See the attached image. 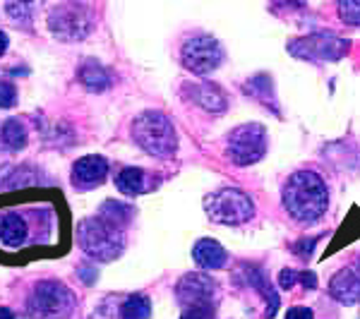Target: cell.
<instances>
[{"label":"cell","instance_id":"cell-15","mask_svg":"<svg viewBox=\"0 0 360 319\" xmlns=\"http://www.w3.org/2000/svg\"><path fill=\"white\" fill-rule=\"evenodd\" d=\"M188 91H190V98H193L195 103H200V106L209 113H221V111H226V106H229L224 89L212 82L190 84Z\"/></svg>","mask_w":360,"mask_h":319},{"label":"cell","instance_id":"cell-24","mask_svg":"<svg viewBox=\"0 0 360 319\" xmlns=\"http://www.w3.org/2000/svg\"><path fill=\"white\" fill-rule=\"evenodd\" d=\"M34 10H37V5H32V3H8L5 5V13H8L10 20H13L17 27H25V29L32 27Z\"/></svg>","mask_w":360,"mask_h":319},{"label":"cell","instance_id":"cell-28","mask_svg":"<svg viewBox=\"0 0 360 319\" xmlns=\"http://www.w3.org/2000/svg\"><path fill=\"white\" fill-rule=\"evenodd\" d=\"M317 240H319V237H310V240H307V237H303V240H298V242L293 245V252L298 254L300 259H310L312 247L317 245Z\"/></svg>","mask_w":360,"mask_h":319},{"label":"cell","instance_id":"cell-7","mask_svg":"<svg viewBox=\"0 0 360 319\" xmlns=\"http://www.w3.org/2000/svg\"><path fill=\"white\" fill-rule=\"evenodd\" d=\"M75 310V295L58 281H41L27 300V312L37 319H68Z\"/></svg>","mask_w":360,"mask_h":319},{"label":"cell","instance_id":"cell-16","mask_svg":"<svg viewBox=\"0 0 360 319\" xmlns=\"http://www.w3.org/2000/svg\"><path fill=\"white\" fill-rule=\"evenodd\" d=\"M193 257L195 262L202 266V269H221L229 262V254L221 247V242L212 240V237H202V240L195 242L193 247Z\"/></svg>","mask_w":360,"mask_h":319},{"label":"cell","instance_id":"cell-5","mask_svg":"<svg viewBox=\"0 0 360 319\" xmlns=\"http://www.w3.org/2000/svg\"><path fill=\"white\" fill-rule=\"evenodd\" d=\"M205 211L214 223L243 226L255 216V202L238 188H224L205 197Z\"/></svg>","mask_w":360,"mask_h":319},{"label":"cell","instance_id":"cell-27","mask_svg":"<svg viewBox=\"0 0 360 319\" xmlns=\"http://www.w3.org/2000/svg\"><path fill=\"white\" fill-rule=\"evenodd\" d=\"M180 319H214V305L205 307H188V310L180 315Z\"/></svg>","mask_w":360,"mask_h":319},{"label":"cell","instance_id":"cell-26","mask_svg":"<svg viewBox=\"0 0 360 319\" xmlns=\"http://www.w3.org/2000/svg\"><path fill=\"white\" fill-rule=\"evenodd\" d=\"M17 106V89L13 82L0 79V108H13Z\"/></svg>","mask_w":360,"mask_h":319},{"label":"cell","instance_id":"cell-31","mask_svg":"<svg viewBox=\"0 0 360 319\" xmlns=\"http://www.w3.org/2000/svg\"><path fill=\"white\" fill-rule=\"evenodd\" d=\"M8 44H10L8 34H5V32H0V56H3L5 51H8Z\"/></svg>","mask_w":360,"mask_h":319},{"label":"cell","instance_id":"cell-13","mask_svg":"<svg viewBox=\"0 0 360 319\" xmlns=\"http://www.w3.org/2000/svg\"><path fill=\"white\" fill-rule=\"evenodd\" d=\"M240 274L245 276L248 286L255 288V293H257L259 298L264 300V305H266L264 317L266 319H274L276 312H278V305H281V300H278V293H276V288L271 286V281L264 276V271L259 269L257 264H243L240 266Z\"/></svg>","mask_w":360,"mask_h":319},{"label":"cell","instance_id":"cell-19","mask_svg":"<svg viewBox=\"0 0 360 319\" xmlns=\"http://www.w3.org/2000/svg\"><path fill=\"white\" fill-rule=\"evenodd\" d=\"M79 82H82L89 91H106L111 86V72L96 60H86L79 67Z\"/></svg>","mask_w":360,"mask_h":319},{"label":"cell","instance_id":"cell-32","mask_svg":"<svg viewBox=\"0 0 360 319\" xmlns=\"http://www.w3.org/2000/svg\"><path fill=\"white\" fill-rule=\"evenodd\" d=\"M0 319H15L13 310L10 307H0Z\"/></svg>","mask_w":360,"mask_h":319},{"label":"cell","instance_id":"cell-21","mask_svg":"<svg viewBox=\"0 0 360 319\" xmlns=\"http://www.w3.org/2000/svg\"><path fill=\"white\" fill-rule=\"evenodd\" d=\"M118 315H120V319H149L152 317V303H149L147 295L132 293L123 300Z\"/></svg>","mask_w":360,"mask_h":319},{"label":"cell","instance_id":"cell-3","mask_svg":"<svg viewBox=\"0 0 360 319\" xmlns=\"http://www.w3.org/2000/svg\"><path fill=\"white\" fill-rule=\"evenodd\" d=\"M132 139L154 159H173L178 152V135L171 118L161 111H144L132 123Z\"/></svg>","mask_w":360,"mask_h":319},{"label":"cell","instance_id":"cell-12","mask_svg":"<svg viewBox=\"0 0 360 319\" xmlns=\"http://www.w3.org/2000/svg\"><path fill=\"white\" fill-rule=\"evenodd\" d=\"M108 178V161L103 156H84L72 166V185L77 190L98 188Z\"/></svg>","mask_w":360,"mask_h":319},{"label":"cell","instance_id":"cell-9","mask_svg":"<svg viewBox=\"0 0 360 319\" xmlns=\"http://www.w3.org/2000/svg\"><path fill=\"white\" fill-rule=\"evenodd\" d=\"M180 63L193 74H212L224 63V48L212 34H195L185 39L180 48Z\"/></svg>","mask_w":360,"mask_h":319},{"label":"cell","instance_id":"cell-23","mask_svg":"<svg viewBox=\"0 0 360 319\" xmlns=\"http://www.w3.org/2000/svg\"><path fill=\"white\" fill-rule=\"evenodd\" d=\"M295 283H303L305 291H315L317 288V274L315 271H295V269H283L278 274V286L291 291Z\"/></svg>","mask_w":360,"mask_h":319},{"label":"cell","instance_id":"cell-30","mask_svg":"<svg viewBox=\"0 0 360 319\" xmlns=\"http://www.w3.org/2000/svg\"><path fill=\"white\" fill-rule=\"evenodd\" d=\"M77 274L82 276L86 283H94V281H96V276H98L94 266H89V264H82V266H79V269H77Z\"/></svg>","mask_w":360,"mask_h":319},{"label":"cell","instance_id":"cell-18","mask_svg":"<svg viewBox=\"0 0 360 319\" xmlns=\"http://www.w3.org/2000/svg\"><path fill=\"white\" fill-rule=\"evenodd\" d=\"M245 91L252 98H257L259 103H264L266 108H271L274 115H281L276 106V96H274V82H271V74H255L248 79Z\"/></svg>","mask_w":360,"mask_h":319},{"label":"cell","instance_id":"cell-1","mask_svg":"<svg viewBox=\"0 0 360 319\" xmlns=\"http://www.w3.org/2000/svg\"><path fill=\"white\" fill-rule=\"evenodd\" d=\"M135 216V209L123 202L108 200L94 216L84 219L77 226L79 247L86 252V257L96 262H113L125 250V228Z\"/></svg>","mask_w":360,"mask_h":319},{"label":"cell","instance_id":"cell-22","mask_svg":"<svg viewBox=\"0 0 360 319\" xmlns=\"http://www.w3.org/2000/svg\"><path fill=\"white\" fill-rule=\"evenodd\" d=\"M0 142H3L10 152H20V149H25V144H27V127L17 118L5 120L3 127H0Z\"/></svg>","mask_w":360,"mask_h":319},{"label":"cell","instance_id":"cell-8","mask_svg":"<svg viewBox=\"0 0 360 319\" xmlns=\"http://www.w3.org/2000/svg\"><path fill=\"white\" fill-rule=\"evenodd\" d=\"M226 154L236 166H252L264 159L266 154V130L259 123L238 125L229 132Z\"/></svg>","mask_w":360,"mask_h":319},{"label":"cell","instance_id":"cell-10","mask_svg":"<svg viewBox=\"0 0 360 319\" xmlns=\"http://www.w3.org/2000/svg\"><path fill=\"white\" fill-rule=\"evenodd\" d=\"M217 291H219V283L214 281L209 274H202V271L185 274L176 283V298H178V303L185 307V310H188V307L214 305Z\"/></svg>","mask_w":360,"mask_h":319},{"label":"cell","instance_id":"cell-6","mask_svg":"<svg viewBox=\"0 0 360 319\" xmlns=\"http://www.w3.org/2000/svg\"><path fill=\"white\" fill-rule=\"evenodd\" d=\"M351 41L334 32H315L307 34V37H298L293 41H288L286 51L298 60H312V63H336L341 60Z\"/></svg>","mask_w":360,"mask_h":319},{"label":"cell","instance_id":"cell-20","mask_svg":"<svg viewBox=\"0 0 360 319\" xmlns=\"http://www.w3.org/2000/svg\"><path fill=\"white\" fill-rule=\"evenodd\" d=\"M115 188L127 197L144 195V190H147V173L142 168H123L115 176Z\"/></svg>","mask_w":360,"mask_h":319},{"label":"cell","instance_id":"cell-2","mask_svg":"<svg viewBox=\"0 0 360 319\" xmlns=\"http://www.w3.org/2000/svg\"><path fill=\"white\" fill-rule=\"evenodd\" d=\"M327 183L315 171H295L283 185V209L298 223H315L327 214Z\"/></svg>","mask_w":360,"mask_h":319},{"label":"cell","instance_id":"cell-29","mask_svg":"<svg viewBox=\"0 0 360 319\" xmlns=\"http://www.w3.org/2000/svg\"><path fill=\"white\" fill-rule=\"evenodd\" d=\"M286 319H315V312L305 305H295V307H288Z\"/></svg>","mask_w":360,"mask_h":319},{"label":"cell","instance_id":"cell-25","mask_svg":"<svg viewBox=\"0 0 360 319\" xmlns=\"http://www.w3.org/2000/svg\"><path fill=\"white\" fill-rule=\"evenodd\" d=\"M339 17L348 27H360V0H341L339 3Z\"/></svg>","mask_w":360,"mask_h":319},{"label":"cell","instance_id":"cell-14","mask_svg":"<svg viewBox=\"0 0 360 319\" xmlns=\"http://www.w3.org/2000/svg\"><path fill=\"white\" fill-rule=\"evenodd\" d=\"M29 237V226L17 211L0 214V242L5 247H22Z\"/></svg>","mask_w":360,"mask_h":319},{"label":"cell","instance_id":"cell-4","mask_svg":"<svg viewBox=\"0 0 360 319\" xmlns=\"http://www.w3.org/2000/svg\"><path fill=\"white\" fill-rule=\"evenodd\" d=\"M49 29L58 41H84L96 27V17L84 3H58L49 10Z\"/></svg>","mask_w":360,"mask_h":319},{"label":"cell","instance_id":"cell-17","mask_svg":"<svg viewBox=\"0 0 360 319\" xmlns=\"http://www.w3.org/2000/svg\"><path fill=\"white\" fill-rule=\"evenodd\" d=\"M358 237H360V209L353 204L351 211H348V216H346V221L341 223L339 230H336V237L332 240V245H329L327 254L339 252L341 247H346V245H351V242H356Z\"/></svg>","mask_w":360,"mask_h":319},{"label":"cell","instance_id":"cell-11","mask_svg":"<svg viewBox=\"0 0 360 319\" xmlns=\"http://www.w3.org/2000/svg\"><path fill=\"white\" fill-rule=\"evenodd\" d=\"M329 295L341 305H358L360 303V257L348 269L336 271L329 281Z\"/></svg>","mask_w":360,"mask_h":319}]
</instances>
